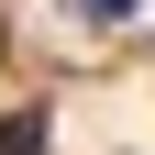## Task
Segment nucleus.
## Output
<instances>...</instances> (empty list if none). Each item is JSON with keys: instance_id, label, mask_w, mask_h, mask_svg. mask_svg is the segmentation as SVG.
Returning <instances> with one entry per match:
<instances>
[{"instance_id": "f257e3e1", "label": "nucleus", "mask_w": 155, "mask_h": 155, "mask_svg": "<svg viewBox=\"0 0 155 155\" xmlns=\"http://www.w3.org/2000/svg\"><path fill=\"white\" fill-rule=\"evenodd\" d=\"M45 144H55V111H45V100L0 111V155H45Z\"/></svg>"}, {"instance_id": "f03ea898", "label": "nucleus", "mask_w": 155, "mask_h": 155, "mask_svg": "<svg viewBox=\"0 0 155 155\" xmlns=\"http://www.w3.org/2000/svg\"><path fill=\"white\" fill-rule=\"evenodd\" d=\"M78 11H89V22H133L144 0H78Z\"/></svg>"}]
</instances>
